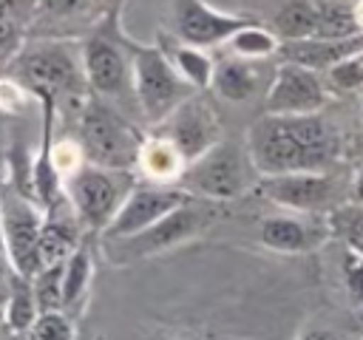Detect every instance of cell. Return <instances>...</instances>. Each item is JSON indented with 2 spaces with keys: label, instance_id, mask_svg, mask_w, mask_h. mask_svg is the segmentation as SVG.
<instances>
[{
  "label": "cell",
  "instance_id": "cell-5",
  "mask_svg": "<svg viewBox=\"0 0 363 340\" xmlns=\"http://www.w3.org/2000/svg\"><path fill=\"white\" fill-rule=\"evenodd\" d=\"M128 176L122 170H108L96 164H82L71 173L65 184V198L77 212L79 224L88 230H102L113 221L116 210L128 196Z\"/></svg>",
  "mask_w": 363,
  "mask_h": 340
},
{
  "label": "cell",
  "instance_id": "cell-12",
  "mask_svg": "<svg viewBox=\"0 0 363 340\" xmlns=\"http://www.w3.org/2000/svg\"><path fill=\"white\" fill-rule=\"evenodd\" d=\"M82 71L88 79L91 94L111 99V96H122V91H128L130 82V62L125 60L119 42L113 37H108L105 31L88 37L82 42Z\"/></svg>",
  "mask_w": 363,
  "mask_h": 340
},
{
  "label": "cell",
  "instance_id": "cell-24",
  "mask_svg": "<svg viewBox=\"0 0 363 340\" xmlns=\"http://www.w3.org/2000/svg\"><path fill=\"white\" fill-rule=\"evenodd\" d=\"M170 57V62L176 65V71L184 76V82L190 88H213V74H216V62L207 57L204 48H196V45H184L179 42L173 51H164Z\"/></svg>",
  "mask_w": 363,
  "mask_h": 340
},
{
  "label": "cell",
  "instance_id": "cell-1",
  "mask_svg": "<svg viewBox=\"0 0 363 340\" xmlns=\"http://www.w3.org/2000/svg\"><path fill=\"white\" fill-rule=\"evenodd\" d=\"M247 153L261 176L326 173V164L337 156V133L320 113H264L247 133Z\"/></svg>",
  "mask_w": 363,
  "mask_h": 340
},
{
  "label": "cell",
  "instance_id": "cell-38",
  "mask_svg": "<svg viewBox=\"0 0 363 340\" xmlns=\"http://www.w3.org/2000/svg\"><path fill=\"white\" fill-rule=\"evenodd\" d=\"M0 246H3V212H0Z\"/></svg>",
  "mask_w": 363,
  "mask_h": 340
},
{
  "label": "cell",
  "instance_id": "cell-34",
  "mask_svg": "<svg viewBox=\"0 0 363 340\" xmlns=\"http://www.w3.org/2000/svg\"><path fill=\"white\" fill-rule=\"evenodd\" d=\"M20 34H23V28H20V26H14V23H9V20H3V17H0V60L11 57V54L17 51Z\"/></svg>",
  "mask_w": 363,
  "mask_h": 340
},
{
  "label": "cell",
  "instance_id": "cell-2",
  "mask_svg": "<svg viewBox=\"0 0 363 340\" xmlns=\"http://www.w3.org/2000/svg\"><path fill=\"white\" fill-rule=\"evenodd\" d=\"M11 79H17L31 96L48 94L60 105L62 99H71L82 108V102L88 99L82 57H77V51L65 40L45 37L20 48L11 57Z\"/></svg>",
  "mask_w": 363,
  "mask_h": 340
},
{
  "label": "cell",
  "instance_id": "cell-19",
  "mask_svg": "<svg viewBox=\"0 0 363 340\" xmlns=\"http://www.w3.org/2000/svg\"><path fill=\"white\" fill-rule=\"evenodd\" d=\"M139 167L142 173L153 181V184H170L176 178L184 176V159L176 153V147L162 139V136H153L142 144V153H139Z\"/></svg>",
  "mask_w": 363,
  "mask_h": 340
},
{
  "label": "cell",
  "instance_id": "cell-35",
  "mask_svg": "<svg viewBox=\"0 0 363 340\" xmlns=\"http://www.w3.org/2000/svg\"><path fill=\"white\" fill-rule=\"evenodd\" d=\"M301 340H337V337H335V332H329V329L312 326V329H306V332L301 334Z\"/></svg>",
  "mask_w": 363,
  "mask_h": 340
},
{
  "label": "cell",
  "instance_id": "cell-26",
  "mask_svg": "<svg viewBox=\"0 0 363 340\" xmlns=\"http://www.w3.org/2000/svg\"><path fill=\"white\" fill-rule=\"evenodd\" d=\"M91 272H94V264H91V252L85 246H79L68 261H65V272H62V309L74 306L88 283H91Z\"/></svg>",
  "mask_w": 363,
  "mask_h": 340
},
{
  "label": "cell",
  "instance_id": "cell-30",
  "mask_svg": "<svg viewBox=\"0 0 363 340\" xmlns=\"http://www.w3.org/2000/svg\"><path fill=\"white\" fill-rule=\"evenodd\" d=\"M332 230L346 241L349 249L363 255V204H349L332 215Z\"/></svg>",
  "mask_w": 363,
  "mask_h": 340
},
{
  "label": "cell",
  "instance_id": "cell-22",
  "mask_svg": "<svg viewBox=\"0 0 363 340\" xmlns=\"http://www.w3.org/2000/svg\"><path fill=\"white\" fill-rule=\"evenodd\" d=\"M315 8H318V34L315 37L349 40V37L363 34L354 6H349L343 0H320V3H315Z\"/></svg>",
  "mask_w": 363,
  "mask_h": 340
},
{
  "label": "cell",
  "instance_id": "cell-20",
  "mask_svg": "<svg viewBox=\"0 0 363 340\" xmlns=\"http://www.w3.org/2000/svg\"><path fill=\"white\" fill-rule=\"evenodd\" d=\"M96 0H37V11H34V28H40L45 37L57 40V34L68 26H74V20H85L94 11Z\"/></svg>",
  "mask_w": 363,
  "mask_h": 340
},
{
  "label": "cell",
  "instance_id": "cell-7",
  "mask_svg": "<svg viewBox=\"0 0 363 340\" xmlns=\"http://www.w3.org/2000/svg\"><path fill=\"white\" fill-rule=\"evenodd\" d=\"M193 204V193L176 184H139L130 187V193L125 196L122 207L116 210L113 221L105 227V241H116V238H130L147 227H153L156 221H162L164 215H170L173 210Z\"/></svg>",
  "mask_w": 363,
  "mask_h": 340
},
{
  "label": "cell",
  "instance_id": "cell-32",
  "mask_svg": "<svg viewBox=\"0 0 363 340\" xmlns=\"http://www.w3.org/2000/svg\"><path fill=\"white\" fill-rule=\"evenodd\" d=\"M34 11H37V0H0V17L20 28L34 23Z\"/></svg>",
  "mask_w": 363,
  "mask_h": 340
},
{
  "label": "cell",
  "instance_id": "cell-6",
  "mask_svg": "<svg viewBox=\"0 0 363 340\" xmlns=\"http://www.w3.org/2000/svg\"><path fill=\"white\" fill-rule=\"evenodd\" d=\"M0 212L6 258L17 275L31 280L40 272V232L45 212H40L37 204L14 187L0 193Z\"/></svg>",
  "mask_w": 363,
  "mask_h": 340
},
{
  "label": "cell",
  "instance_id": "cell-3",
  "mask_svg": "<svg viewBox=\"0 0 363 340\" xmlns=\"http://www.w3.org/2000/svg\"><path fill=\"white\" fill-rule=\"evenodd\" d=\"M142 144L145 139L128 119H122L102 96L88 94L79 108V147L88 164L125 173L139 164Z\"/></svg>",
  "mask_w": 363,
  "mask_h": 340
},
{
  "label": "cell",
  "instance_id": "cell-11",
  "mask_svg": "<svg viewBox=\"0 0 363 340\" xmlns=\"http://www.w3.org/2000/svg\"><path fill=\"white\" fill-rule=\"evenodd\" d=\"M250 23V17L218 11L204 0H173V31L184 45L204 48L230 42V37Z\"/></svg>",
  "mask_w": 363,
  "mask_h": 340
},
{
  "label": "cell",
  "instance_id": "cell-8",
  "mask_svg": "<svg viewBox=\"0 0 363 340\" xmlns=\"http://www.w3.org/2000/svg\"><path fill=\"white\" fill-rule=\"evenodd\" d=\"M326 99H329V91L318 71H309L295 62H281L267 88L264 113H275V116L320 113Z\"/></svg>",
  "mask_w": 363,
  "mask_h": 340
},
{
  "label": "cell",
  "instance_id": "cell-40",
  "mask_svg": "<svg viewBox=\"0 0 363 340\" xmlns=\"http://www.w3.org/2000/svg\"><path fill=\"white\" fill-rule=\"evenodd\" d=\"M360 340H363V337H360Z\"/></svg>",
  "mask_w": 363,
  "mask_h": 340
},
{
  "label": "cell",
  "instance_id": "cell-39",
  "mask_svg": "<svg viewBox=\"0 0 363 340\" xmlns=\"http://www.w3.org/2000/svg\"><path fill=\"white\" fill-rule=\"evenodd\" d=\"M360 125H363V105H360Z\"/></svg>",
  "mask_w": 363,
  "mask_h": 340
},
{
  "label": "cell",
  "instance_id": "cell-16",
  "mask_svg": "<svg viewBox=\"0 0 363 340\" xmlns=\"http://www.w3.org/2000/svg\"><path fill=\"white\" fill-rule=\"evenodd\" d=\"M62 204L65 198L57 207L45 210V221L40 232V269L51 264H62L79 249V218L74 210L62 212Z\"/></svg>",
  "mask_w": 363,
  "mask_h": 340
},
{
  "label": "cell",
  "instance_id": "cell-29",
  "mask_svg": "<svg viewBox=\"0 0 363 340\" xmlns=\"http://www.w3.org/2000/svg\"><path fill=\"white\" fill-rule=\"evenodd\" d=\"M340 278L346 286V298L357 314H363V255L354 249H343L340 255Z\"/></svg>",
  "mask_w": 363,
  "mask_h": 340
},
{
  "label": "cell",
  "instance_id": "cell-13",
  "mask_svg": "<svg viewBox=\"0 0 363 340\" xmlns=\"http://www.w3.org/2000/svg\"><path fill=\"white\" fill-rule=\"evenodd\" d=\"M258 193L284 210L318 212L329 207L335 184L326 173H281V176H261Z\"/></svg>",
  "mask_w": 363,
  "mask_h": 340
},
{
  "label": "cell",
  "instance_id": "cell-14",
  "mask_svg": "<svg viewBox=\"0 0 363 340\" xmlns=\"http://www.w3.org/2000/svg\"><path fill=\"white\" fill-rule=\"evenodd\" d=\"M199 227H201V215L193 210V204H184V207L173 210L170 215H164L162 221H156L153 227H147V230H142V232H136L130 238H116L111 244L119 246L122 261H133V258L156 255V252H164V249L182 244Z\"/></svg>",
  "mask_w": 363,
  "mask_h": 340
},
{
  "label": "cell",
  "instance_id": "cell-25",
  "mask_svg": "<svg viewBox=\"0 0 363 340\" xmlns=\"http://www.w3.org/2000/svg\"><path fill=\"white\" fill-rule=\"evenodd\" d=\"M227 45L241 60H264V57H269V54H275L281 48V40H278L275 31H267V28L250 23L241 31H235Z\"/></svg>",
  "mask_w": 363,
  "mask_h": 340
},
{
  "label": "cell",
  "instance_id": "cell-21",
  "mask_svg": "<svg viewBox=\"0 0 363 340\" xmlns=\"http://www.w3.org/2000/svg\"><path fill=\"white\" fill-rule=\"evenodd\" d=\"M272 31L284 42L312 40L318 34V8L309 0H292L272 17Z\"/></svg>",
  "mask_w": 363,
  "mask_h": 340
},
{
  "label": "cell",
  "instance_id": "cell-28",
  "mask_svg": "<svg viewBox=\"0 0 363 340\" xmlns=\"http://www.w3.org/2000/svg\"><path fill=\"white\" fill-rule=\"evenodd\" d=\"M320 76H323L329 94H352L357 88H363V51L340 60Z\"/></svg>",
  "mask_w": 363,
  "mask_h": 340
},
{
  "label": "cell",
  "instance_id": "cell-23",
  "mask_svg": "<svg viewBox=\"0 0 363 340\" xmlns=\"http://www.w3.org/2000/svg\"><path fill=\"white\" fill-rule=\"evenodd\" d=\"M6 326L11 332H28L34 326V320L40 317V309H37V298H34V286L28 278L23 275H11V286H9V295H6Z\"/></svg>",
  "mask_w": 363,
  "mask_h": 340
},
{
  "label": "cell",
  "instance_id": "cell-10",
  "mask_svg": "<svg viewBox=\"0 0 363 340\" xmlns=\"http://www.w3.org/2000/svg\"><path fill=\"white\" fill-rule=\"evenodd\" d=\"M159 136L176 147L184 164H190L221 142V125L204 99L190 96L159 125Z\"/></svg>",
  "mask_w": 363,
  "mask_h": 340
},
{
  "label": "cell",
  "instance_id": "cell-31",
  "mask_svg": "<svg viewBox=\"0 0 363 340\" xmlns=\"http://www.w3.org/2000/svg\"><path fill=\"white\" fill-rule=\"evenodd\" d=\"M28 340H74V323L68 320V314L60 312H43L34 326L26 332Z\"/></svg>",
  "mask_w": 363,
  "mask_h": 340
},
{
  "label": "cell",
  "instance_id": "cell-4",
  "mask_svg": "<svg viewBox=\"0 0 363 340\" xmlns=\"http://www.w3.org/2000/svg\"><path fill=\"white\" fill-rule=\"evenodd\" d=\"M130 82L133 96L150 125H162L184 99H190V85L176 71L170 57L156 45L130 42Z\"/></svg>",
  "mask_w": 363,
  "mask_h": 340
},
{
  "label": "cell",
  "instance_id": "cell-18",
  "mask_svg": "<svg viewBox=\"0 0 363 340\" xmlns=\"http://www.w3.org/2000/svg\"><path fill=\"white\" fill-rule=\"evenodd\" d=\"M213 88L221 99L230 102H247L255 96L258 91V71L252 65V60H221L216 62V74H213Z\"/></svg>",
  "mask_w": 363,
  "mask_h": 340
},
{
  "label": "cell",
  "instance_id": "cell-37",
  "mask_svg": "<svg viewBox=\"0 0 363 340\" xmlns=\"http://www.w3.org/2000/svg\"><path fill=\"white\" fill-rule=\"evenodd\" d=\"M354 11H357V23H360V28H363V0L354 3Z\"/></svg>",
  "mask_w": 363,
  "mask_h": 340
},
{
  "label": "cell",
  "instance_id": "cell-36",
  "mask_svg": "<svg viewBox=\"0 0 363 340\" xmlns=\"http://www.w3.org/2000/svg\"><path fill=\"white\" fill-rule=\"evenodd\" d=\"M352 196H354V201H357V204H363V167H360V170H357V176H354Z\"/></svg>",
  "mask_w": 363,
  "mask_h": 340
},
{
  "label": "cell",
  "instance_id": "cell-9",
  "mask_svg": "<svg viewBox=\"0 0 363 340\" xmlns=\"http://www.w3.org/2000/svg\"><path fill=\"white\" fill-rule=\"evenodd\" d=\"M182 187L190 193H201L207 198H235L247 187V170L238 147L230 142H218L204 156L190 162L182 176Z\"/></svg>",
  "mask_w": 363,
  "mask_h": 340
},
{
  "label": "cell",
  "instance_id": "cell-17",
  "mask_svg": "<svg viewBox=\"0 0 363 340\" xmlns=\"http://www.w3.org/2000/svg\"><path fill=\"white\" fill-rule=\"evenodd\" d=\"M323 238H326V230L292 215H269L261 221V244L275 252H289V255L309 252Z\"/></svg>",
  "mask_w": 363,
  "mask_h": 340
},
{
  "label": "cell",
  "instance_id": "cell-33",
  "mask_svg": "<svg viewBox=\"0 0 363 340\" xmlns=\"http://www.w3.org/2000/svg\"><path fill=\"white\" fill-rule=\"evenodd\" d=\"M26 88L17 82V79H0V110H6V113H11V110H17L23 102H26Z\"/></svg>",
  "mask_w": 363,
  "mask_h": 340
},
{
  "label": "cell",
  "instance_id": "cell-15",
  "mask_svg": "<svg viewBox=\"0 0 363 340\" xmlns=\"http://www.w3.org/2000/svg\"><path fill=\"white\" fill-rule=\"evenodd\" d=\"M278 51L284 54V62H295V65H303L309 71L326 74L340 60L363 51V34L349 37V40H320V37H312V40H298V42H281Z\"/></svg>",
  "mask_w": 363,
  "mask_h": 340
},
{
  "label": "cell",
  "instance_id": "cell-27",
  "mask_svg": "<svg viewBox=\"0 0 363 340\" xmlns=\"http://www.w3.org/2000/svg\"><path fill=\"white\" fill-rule=\"evenodd\" d=\"M62 272H65V261H62V264L43 266V269L31 278L40 314H43V312H60V309H62Z\"/></svg>",
  "mask_w": 363,
  "mask_h": 340
}]
</instances>
